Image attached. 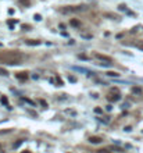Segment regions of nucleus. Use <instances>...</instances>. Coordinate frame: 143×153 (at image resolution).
Masks as SVG:
<instances>
[{"mask_svg":"<svg viewBox=\"0 0 143 153\" xmlns=\"http://www.w3.org/2000/svg\"><path fill=\"white\" fill-rule=\"evenodd\" d=\"M24 60V56L17 52V50H10V52H4L0 54V61L4 63V64H8V65H17V64H21Z\"/></svg>","mask_w":143,"mask_h":153,"instance_id":"nucleus-1","label":"nucleus"},{"mask_svg":"<svg viewBox=\"0 0 143 153\" xmlns=\"http://www.w3.org/2000/svg\"><path fill=\"white\" fill-rule=\"evenodd\" d=\"M83 10H86V7L85 6H78V7H64V8H61L60 11L61 13H74V11H83Z\"/></svg>","mask_w":143,"mask_h":153,"instance_id":"nucleus-2","label":"nucleus"},{"mask_svg":"<svg viewBox=\"0 0 143 153\" xmlns=\"http://www.w3.org/2000/svg\"><path fill=\"white\" fill-rule=\"evenodd\" d=\"M95 57L99 59L100 61H106V63H110V64H111V61H112L111 57H108V56H106V54H100V53H96Z\"/></svg>","mask_w":143,"mask_h":153,"instance_id":"nucleus-3","label":"nucleus"},{"mask_svg":"<svg viewBox=\"0 0 143 153\" xmlns=\"http://www.w3.org/2000/svg\"><path fill=\"white\" fill-rule=\"evenodd\" d=\"M107 99H108V102H114V103H115V102H118V100H120V99H121V96H120V93H114V92H112V93H110V95H108V96H107Z\"/></svg>","mask_w":143,"mask_h":153,"instance_id":"nucleus-4","label":"nucleus"},{"mask_svg":"<svg viewBox=\"0 0 143 153\" xmlns=\"http://www.w3.org/2000/svg\"><path fill=\"white\" fill-rule=\"evenodd\" d=\"M15 78L19 79V81H25V79L28 78V74L24 72V71H19V72H15Z\"/></svg>","mask_w":143,"mask_h":153,"instance_id":"nucleus-5","label":"nucleus"},{"mask_svg":"<svg viewBox=\"0 0 143 153\" xmlns=\"http://www.w3.org/2000/svg\"><path fill=\"white\" fill-rule=\"evenodd\" d=\"M101 141H103V138H100V137H90V138H89V142H90V143H93V145L100 143Z\"/></svg>","mask_w":143,"mask_h":153,"instance_id":"nucleus-6","label":"nucleus"},{"mask_svg":"<svg viewBox=\"0 0 143 153\" xmlns=\"http://www.w3.org/2000/svg\"><path fill=\"white\" fill-rule=\"evenodd\" d=\"M25 43L29 46H38L40 45V40H33V39H29V40H25Z\"/></svg>","mask_w":143,"mask_h":153,"instance_id":"nucleus-7","label":"nucleus"},{"mask_svg":"<svg viewBox=\"0 0 143 153\" xmlns=\"http://www.w3.org/2000/svg\"><path fill=\"white\" fill-rule=\"evenodd\" d=\"M70 24H71L72 27H77V28H78V27H81V22L77 20V18H72V20L70 21Z\"/></svg>","mask_w":143,"mask_h":153,"instance_id":"nucleus-8","label":"nucleus"},{"mask_svg":"<svg viewBox=\"0 0 143 153\" xmlns=\"http://www.w3.org/2000/svg\"><path fill=\"white\" fill-rule=\"evenodd\" d=\"M1 105H4V106H7L8 109H11V107L8 106V99H7V96H1Z\"/></svg>","mask_w":143,"mask_h":153,"instance_id":"nucleus-9","label":"nucleus"},{"mask_svg":"<svg viewBox=\"0 0 143 153\" xmlns=\"http://www.w3.org/2000/svg\"><path fill=\"white\" fill-rule=\"evenodd\" d=\"M7 24H8L10 29H14V25L17 24V21H15V20H8V21H7Z\"/></svg>","mask_w":143,"mask_h":153,"instance_id":"nucleus-10","label":"nucleus"},{"mask_svg":"<svg viewBox=\"0 0 143 153\" xmlns=\"http://www.w3.org/2000/svg\"><path fill=\"white\" fill-rule=\"evenodd\" d=\"M107 75H108V76H115V78H118V76H120V72H117V71H108V72H107Z\"/></svg>","mask_w":143,"mask_h":153,"instance_id":"nucleus-11","label":"nucleus"},{"mask_svg":"<svg viewBox=\"0 0 143 153\" xmlns=\"http://www.w3.org/2000/svg\"><path fill=\"white\" fill-rule=\"evenodd\" d=\"M68 81L72 82V84H75V82H77V78H75L74 75H68Z\"/></svg>","mask_w":143,"mask_h":153,"instance_id":"nucleus-12","label":"nucleus"},{"mask_svg":"<svg viewBox=\"0 0 143 153\" xmlns=\"http://www.w3.org/2000/svg\"><path fill=\"white\" fill-rule=\"evenodd\" d=\"M0 75H4V76H7V75H8V72H7V70H4V68H0Z\"/></svg>","mask_w":143,"mask_h":153,"instance_id":"nucleus-13","label":"nucleus"},{"mask_svg":"<svg viewBox=\"0 0 143 153\" xmlns=\"http://www.w3.org/2000/svg\"><path fill=\"white\" fill-rule=\"evenodd\" d=\"M39 103H40L43 107H47V102H46V100H43V99H40V100H39Z\"/></svg>","mask_w":143,"mask_h":153,"instance_id":"nucleus-14","label":"nucleus"},{"mask_svg":"<svg viewBox=\"0 0 143 153\" xmlns=\"http://www.w3.org/2000/svg\"><path fill=\"white\" fill-rule=\"evenodd\" d=\"M57 85H58V86H63V79H61L60 76H57Z\"/></svg>","mask_w":143,"mask_h":153,"instance_id":"nucleus-15","label":"nucleus"},{"mask_svg":"<svg viewBox=\"0 0 143 153\" xmlns=\"http://www.w3.org/2000/svg\"><path fill=\"white\" fill-rule=\"evenodd\" d=\"M22 100H24V102H27V103H29V105H35V103L32 102L31 99H27V97H22Z\"/></svg>","mask_w":143,"mask_h":153,"instance_id":"nucleus-16","label":"nucleus"},{"mask_svg":"<svg viewBox=\"0 0 143 153\" xmlns=\"http://www.w3.org/2000/svg\"><path fill=\"white\" fill-rule=\"evenodd\" d=\"M19 1H21L22 4H25V6H29V4H31V1H29V0H19Z\"/></svg>","mask_w":143,"mask_h":153,"instance_id":"nucleus-17","label":"nucleus"},{"mask_svg":"<svg viewBox=\"0 0 143 153\" xmlns=\"http://www.w3.org/2000/svg\"><path fill=\"white\" fill-rule=\"evenodd\" d=\"M118 8H120L121 11H127V6H124V4H121V6L118 7Z\"/></svg>","mask_w":143,"mask_h":153,"instance_id":"nucleus-18","label":"nucleus"},{"mask_svg":"<svg viewBox=\"0 0 143 153\" xmlns=\"http://www.w3.org/2000/svg\"><path fill=\"white\" fill-rule=\"evenodd\" d=\"M33 18H35L36 21H40V20H42V17H40V14H35V17H33Z\"/></svg>","mask_w":143,"mask_h":153,"instance_id":"nucleus-19","label":"nucleus"},{"mask_svg":"<svg viewBox=\"0 0 143 153\" xmlns=\"http://www.w3.org/2000/svg\"><path fill=\"white\" fill-rule=\"evenodd\" d=\"M81 36H82V38H86V39H90V38H92V35H86V33H82Z\"/></svg>","mask_w":143,"mask_h":153,"instance_id":"nucleus-20","label":"nucleus"},{"mask_svg":"<svg viewBox=\"0 0 143 153\" xmlns=\"http://www.w3.org/2000/svg\"><path fill=\"white\" fill-rule=\"evenodd\" d=\"M132 91H133V93H140V88H133V89H132Z\"/></svg>","mask_w":143,"mask_h":153,"instance_id":"nucleus-21","label":"nucleus"},{"mask_svg":"<svg viewBox=\"0 0 143 153\" xmlns=\"http://www.w3.org/2000/svg\"><path fill=\"white\" fill-rule=\"evenodd\" d=\"M101 111H103V110H101L100 107H96V109H95V113H97V114H100Z\"/></svg>","mask_w":143,"mask_h":153,"instance_id":"nucleus-22","label":"nucleus"},{"mask_svg":"<svg viewBox=\"0 0 143 153\" xmlns=\"http://www.w3.org/2000/svg\"><path fill=\"white\" fill-rule=\"evenodd\" d=\"M29 28H31L29 25H22V29H25V31H28V29H29Z\"/></svg>","mask_w":143,"mask_h":153,"instance_id":"nucleus-23","label":"nucleus"},{"mask_svg":"<svg viewBox=\"0 0 143 153\" xmlns=\"http://www.w3.org/2000/svg\"><path fill=\"white\" fill-rule=\"evenodd\" d=\"M21 143H22V141H18V142H17L15 145H14V148H18V146H19Z\"/></svg>","mask_w":143,"mask_h":153,"instance_id":"nucleus-24","label":"nucleus"},{"mask_svg":"<svg viewBox=\"0 0 143 153\" xmlns=\"http://www.w3.org/2000/svg\"><path fill=\"white\" fill-rule=\"evenodd\" d=\"M106 109H107V111H111V109H112V106H111V105H108V106L106 107Z\"/></svg>","mask_w":143,"mask_h":153,"instance_id":"nucleus-25","label":"nucleus"},{"mask_svg":"<svg viewBox=\"0 0 143 153\" xmlns=\"http://www.w3.org/2000/svg\"><path fill=\"white\" fill-rule=\"evenodd\" d=\"M99 153H110L108 150H104V149H101V150H99Z\"/></svg>","mask_w":143,"mask_h":153,"instance_id":"nucleus-26","label":"nucleus"},{"mask_svg":"<svg viewBox=\"0 0 143 153\" xmlns=\"http://www.w3.org/2000/svg\"><path fill=\"white\" fill-rule=\"evenodd\" d=\"M124 129H125V131H128V132H129V131H131V129H132V128H131V127H125V128H124Z\"/></svg>","mask_w":143,"mask_h":153,"instance_id":"nucleus-27","label":"nucleus"},{"mask_svg":"<svg viewBox=\"0 0 143 153\" xmlns=\"http://www.w3.org/2000/svg\"><path fill=\"white\" fill-rule=\"evenodd\" d=\"M24 153H29V152H28V150H25V152H24Z\"/></svg>","mask_w":143,"mask_h":153,"instance_id":"nucleus-28","label":"nucleus"},{"mask_svg":"<svg viewBox=\"0 0 143 153\" xmlns=\"http://www.w3.org/2000/svg\"><path fill=\"white\" fill-rule=\"evenodd\" d=\"M0 148H1V145H0Z\"/></svg>","mask_w":143,"mask_h":153,"instance_id":"nucleus-29","label":"nucleus"},{"mask_svg":"<svg viewBox=\"0 0 143 153\" xmlns=\"http://www.w3.org/2000/svg\"><path fill=\"white\" fill-rule=\"evenodd\" d=\"M142 81H143V78H142Z\"/></svg>","mask_w":143,"mask_h":153,"instance_id":"nucleus-30","label":"nucleus"},{"mask_svg":"<svg viewBox=\"0 0 143 153\" xmlns=\"http://www.w3.org/2000/svg\"><path fill=\"white\" fill-rule=\"evenodd\" d=\"M0 96H1V95H0Z\"/></svg>","mask_w":143,"mask_h":153,"instance_id":"nucleus-31","label":"nucleus"}]
</instances>
